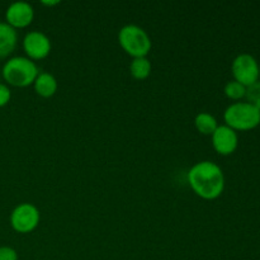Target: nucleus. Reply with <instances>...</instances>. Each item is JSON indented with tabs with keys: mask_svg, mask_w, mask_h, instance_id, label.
<instances>
[{
	"mask_svg": "<svg viewBox=\"0 0 260 260\" xmlns=\"http://www.w3.org/2000/svg\"><path fill=\"white\" fill-rule=\"evenodd\" d=\"M129 74L136 80H145L151 74V62L147 57L134 58L129 63Z\"/></svg>",
	"mask_w": 260,
	"mask_h": 260,
	"instance_id": "nucleus-13",
	"label": "nucleus"
},
{
	"mask_svg": "<svg viewBox=\"0 0 260 260\" xmlns=\"http://www.w3.org/2000/svg\"><path fill=\"white\" fill-rule=\"evenodd\" d=\"M17 30L7 23L0 22V58H5L12 55L17 47Z\"/></svg>",
	"mask_w": 260,
	"mask_h": 260,
	"instance_id": "nucleus-10",
	"label": "nucleus"
},
{
	"mask_svg": "<svg viewBox=\"0 0 260 260\" xmlns=\"http://www.w3.org/2000/svg\"><path fill=\"white\" fill-rule=\"evenodd\" d=\"M118 42L122 50L132 58L146 57L152 47L146 30L136 24H126L119 29Z\"/></svg>",
	"mask_w": 260,
	"mask_h": 260,
	"instance_id": "nucleus-4",
	"label": "nucleus"
},
{
	"mask_svg": "<svg viewBox=\"0 0 260 260\" xmlns=\"http://www.w3.org/2000/svg\"><path fill=\"white\" fill-rule=\"evenodd\" d=\"M251 104H254V106H255V108L260 112V99H258V101H255L254 103H251Z\"/></svg>",
	"mask_w": 260,
	"mask_h": 260,
	"instance_id": "nucleus-19",
	"label": "nucleus"
},
{
	"mask_svg": "<svg viewBox=\"0 0 260 260\" xmlns=\"http://www.w3.org/2000/svg\"><path fill=\"white\" fill-rule=\"evenodd\" d=\"M51 41L40 30H30L23 38V50L25 57L32 61H40L47 57L51 52Z\"/></svg>",
	"mask_w": 260,
	"mask_h": 260,
	"instance_id": "nucleus-7",
	"label": "nucleus"
},
{
	"mask_svg": "<svg viewBox=\"0 0 260 260\" xmlns=\"http://www.w3.org/2000/svg\"><path fill=\"white\" fill-rule=\"evenodd\" d=\"M245 98L246 102H249V103H254V102L260 99V81H256L253 85L246 88Z\"/></svg>",
	"mask_w": 260,
	"mask_h": 260,
	"instance_id": "nucleus-15",
	"label": "nucleus"
},
{
	"mask_svg": "<svg viewBox=\"0 0 260 260\" xmlns=\"http://www.w3.org/2000/svg\"><path fill=\"white\" fill-rule=\"evenodd\" d=\"M38 68L35 61L25 56H14L8 58L3 66L2 75L7 81V85L25 88L33 85L38 76Z\"/></svg>",
	"mask_w": 260,
	"mask_h": 260,
	"instance_id": "nucleus-2",
	"label": "nucleus"
},
{
	"mask_svg": "<svg viewBox=\"0 0 260 260\" xmlns=\"http://www.w3.org/2000/svg\"><path fill=\"white\" fill-rule=\"evenodd\" d=\"M35 18V10L29 3L15 2L8 7L5 12L7 24L14 29H22L32 24Z\"/></svg>",
	"mask_w": 260,
	"mask_h": 260,
	"instance_id": "nucleus-9",
	"label": "nucleus"
},
{
	"mask_svg": "<svg viewBox=\"0 0 260 260\" xmlns=\"http://www.w3.org/2000/svg\"><path fill=\"white\" fill-rule=\"evenodd\" d=\"M43 5H47V7H52V5H57L58 2H42Z\"/></svg>",
	"mask_w": 260,
	"mask_h": 260,
	"instance_id": "nucleus-18",
	"label": "nucleus"
},
{
	"mask_svg": "<svg viewBox=\"0 0 260 260\" xmlns=\"http://www.w3.org/2000/svg\"><path fill=\"white\" fill-rule=\"evenodd\" d=\"M231 73H233L234 80L248 88L259 81L258 60L250 53H240L234 58L231 63Z\"/></svg>",
	"mask_w": 260,
	"mask_h": 260,
	"instance_id": "nucleus-6",
	"label": "nucleus"
},
{
	"mask_svg": "<svg viewBox=\"0 0 260 260\" xmlns=\"http://www.w3.org/2000/svg\"><path fill=\"white\" fill-rule=\"evenodd\" d=\"M194 126L201 135L212 136V134L218 127V123L215 116H212L211 113H207V112H202V113H198L196 116Z\"/></svg>",
	"mask_w": 260,
	"mask_h": 260,
	"instance_id": "nucleus-12",
	"label": "nucleus"
},
{
	"mask_svg": "<svg viewBox=\"0 0 260 260\" xmlns=\"http://www.w3.org/2000/svg\"><path fill=\"white\" fill-rule=\"evenodd\" d=\"M259 79H260V65H259Z\"/></svg>",
	"mask_w": 260,
	"mask_h": 260,
	"instance_id": "nucleus-20",
	"label": "nucleus"
},
{
	"mask_svg": "<svg viewBox=\"0 0 260 260\" xmlns=\"http://www.w3.org/2000/svg\"><path fill=\"white\" fill-rule=\"evenodd\" d=\"M187 178L189 187L202 200H217L225 190V174L216 162L210 160L196 162L188 172Z\"/></svg>",
	"mask_w": 260,
	"mask_h": 260,
	"instance_id": "nucleus-1",
	"label": "nucleus"
},
{
	"mask_svg": "<svg viewBox=\"0 0 260 260\" xmlns=\"http://www.w3.org/2000/svg\"><path fill=\"white\" fill-rule=\"evenodd\" d=\"M211 141H212V147L218 155L229 156L234 154L239 146L238 132L226 124H221L212 134Z\"/></svg>",
	"mask_w": 260,
	"mask_h": 260,
	"instance_id": "nucleus-8",
	"label": "nucleus"
},
{
	"mask_svg": "<svg viewBox=\"0 0 260 260\" xmlns=\"http://www.w3.org/2000/svg\"><path fill=\"white\" fill-rule=\"evenodd\" d=\"M10 226L18 234H29L41 221L40 210L32 203H20L10 213Z\"/></svg>",
	"mask_w": 260,
	"mask_h": 260,
	"instance_id": "nucleus-5",
	"label": "nucleus"
},
{
	"mask_svg": "<svg viewBox=\"0 0 260 260\" xmlns=\"http://www.w3.org/2000/svg\"><path fill=\"white\" fill-rule=\"evenodd\" d=\"M223 121L236 132L251 131L260 126V112L249 102H235L225 109Z\"/></svg>",
	"mask_w": 260,
	"mask_h": 260,
	"instance_id": "nucleus-3",
	"label": "nucleus"
},
{
	"mask_svg": "<svg viewBox=\"0 0 260 260\" xmlns=\"http://www.w3.org/2000/svg\"><path fill=\"white\" fill-rule=\"evenodd\" d=\"M12 99V91L10 88L4 83H0V108L5 107Z\"/></svg>",
	"mask_w": 260,
	"mask_h": 260,
	"instance_id": "nucleus-16",
	"label": "nucleus"
},
{
	"mask_svg": "<svg viewBox=\"0 0 260 260\" xmlns=\"http://www.w3.org/2000/svg\"><path fill=\"white\" fill-rule=\"evenodd\" d=\"M0 260H18V253L10 246H0Z\"/></svg>",
	"mask_w": 260,
	"mask_h": 260,
	"instance_id": "nucleus-17",
	"label": "nucleus"
},
{
	"mask_svg": "<svg viewBox=\"0 0 260 260\" xmlns=\"http://www.w3.org/2000/svg\"><path fill=\"white\" fill-rule=\"evenodd\" d=\"M33 88H35L36 93L42 96V98H51L57 91L58 84L52 74L41 73L36 78L35 83H33Z\"/></svg>",
	"mask_w": 260,
	"mask_h": 260,
	"instance_id": "nucleus-11",
	"label": "nucleus"
},
{
	"mask_svg": "<svg viewBox=\"0 0 260 260\" xmlns=\"http://www.w3.org/2000/svg\"><path fill=\"white\" fill-rule=\"evenodd\" d=\"M223 93L228 96L229 99L235 102H240L241 99L245 98L246 95V86H244L243 84L238 83L235 80L229 81L228 84L223 88Z\"/></svg>",
	"mask_w": 260,
	"mask_h": 260,
	"instance_id": "nucleus-14",
	"label": "nucleus"
}]
</instances>
